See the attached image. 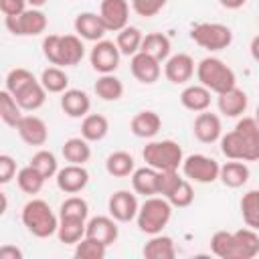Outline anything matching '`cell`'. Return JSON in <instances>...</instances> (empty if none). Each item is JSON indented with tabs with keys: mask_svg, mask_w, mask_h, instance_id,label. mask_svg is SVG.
Masks as SVG:
<instances>
[{
	"mask_svg": "<svg viewBox=\"0 0 259 259\" xmlns=\"http://www.w3.org/2000/svg\"><path fill=\"white\" fill-rule=\"evenodd\" d=\"M192 132H194V138L198 142H202V144H214L223 136L221 117L217 113H210V111H200L196 115V119H194Z\"/></svg>",
	"mask_w": 259,
	"mask_h": 259,
	"instance_id": "obj_17",
	"label": "cell"
},
{
	"mask_svg": "<svg viewBox=\"0 0 259 259\" xmlns=\"http://www.w3.org/2000/svg\"><path fill=\"white\" fill-rule=\"evenodd\" d=\"M170 49H172V45H170V38L166 34H162V32H150V34L144 36L140 51L152 55L154 59H158L162 63V61H166L170 57Z\"/></svg>",
	"mask_w": 259,
	"mask_h": 259,
	"instance_id": "obj_32",
	"label": "cell"
},
{
	"mask_svg": "<svg viewBox=\"0 0 259 259\" xmlns=\"http://www.w3.org/2000/svg\"><path fill=\"white\" fill-rule=\"evenodd\" d=\"M99 16H101L107 30L119 32L121 28L127 26L130 4H127V0H101Z\"/></svg>",
	"mask_w": 259,
	"mask_h": 259,
	"instance_id": "obj_12",
	"label": "cell"
},
{
	"mask_svg": "<svg viewBox=\"0 0 259 259\" xmlns=\"http://www.w3.org/2000/svg\"><path fill=\"white\" fill-rule=\"evenodd\" d=\"M40 83L49 93H63V91H67L69 77L61 67L53 65V67H47L40 73Z\"/></svg>",
	"mask_w": 259,
	"mask_h": 259,
	"instance_id": "obj_39",
	"label": "cell"
},
{
	"mask_svg": "<svg viewBox=\"0 0 259 259\" xmlns=\"http://www.w3.org/2000/svg\"><path fill=\"white\" fill-rule=\"evenodd\" d=\"M26 2H28L32 8H40V6H45L49 0H26Z\"/></svg>",
	"mask_w": 259,
	"mask_h": 259,
	"instance_id": "obj_53",
	"label": "cell"
},
{
	"mask_svg": "<svg viewBox=\"0 0 259 259\" xmlns=\"http://www.w3.org/2000/svg\"><path fill=\"white\" fill-rule=\"evenodd\" d=\"M166 198H168L170 204L176 206V208H186V206H190L192 200H194V190H192L190 180H188V178H182V180L178 182V186H176Z\"/></svg>",
	"mask_w": 259,
	"mask_h": 259,
	"instance_id": "obj_45",
	"label": "cell"
},
{
	"mask_svg": "<svg viewBox=\"0 0 259 259\" xmlns=\"http://www.w3.org/2000/svg\"><path fill=\"white\" fill-rule=\"evenodd\" d=\"M162 127V119L156 111L152 109H144V111H138L134 117H132V123H130V130L136 138H154Z\"/></svg>",
	"mask_w": 259,
	"mask_h": 259,
	"instance_id": "obj_21",
	"label": "cell"
},
{
	"mask_svg": "<svg viewBox=\"0 0 259 259\" xmlns=\"http://www.w3.org/2000/svg\"><path fill=\"white\" fill-rule=\"evenodd\" d=\"M107 253V245H103L97 239L91 237H83L77 245H75V257L77 259H103Z\"/></svg>",
	"mask_w": 259,
	"mask_h": 259,
	"instance_id": "obj_42",
	"label": "cell"
},
{
	"mask_svg": "<svg viewBox=\"0 0 259 259\" xmlns=\"http://www.w3.org/2000/svg\"><path fill=\"white\" fill-rule=\"evenodd\" d=\"M105 170L109 176L113 178H125V176H132L134 170H136V162H134V156L130 152H123V150H117V152H111L105 160Z\"/></svg>",
	"mask_w": 259,
	"mask_h": 259,
	"instance_id": "obj_27",
	"label": "cell"
},
{
	"mask_svg": "<svg viewBox=\"0 0 259 259\" xmlns=\"http://www.w3.org/2000/svg\"><path fill=\"white\" fill-rule=\"evenodd\" d=\"M95 95L103 101H117L121 95H123V83L121 79H117L113 73H107V75H101L97 81H95Z\"/></svg>",
	"mask_w": 259,
	"mask_h": 259,
	"instance_id": "obj_34",
	"label": "cell"
},
{
	"mask_svg": "<svg viewBox=\"0 0 259 259\" xmlns=\"http://www.w3.org/2000/svg\"><path fill=\"white\" fill-rule=\"evenodd\" d=\"M190 38L206 51H223L233 42V30L221 22H200L190 30Z\"/></svg>",
	"mask_w": 259,
	"mask_h": 259,
	"instance_id": "obj_7",
	"label": "cell"
},
{
	"mask_svg": "<svg viewBox=\"0 0 259 259\" xmlns=\"http://www.w3.org/2000/svg\"><path fill=\"white\" fill-rule=\"evenodd\" d=\"M237 241V259H253L259 255V235L255 229H239L235 231Z\"/></svg>",
	"mask_w": 259,
	"mask_h": 259,
	"instance_id": "obj_30",
	"label": "cell"
},
{
	"mask_svg": "<svg viewBox=\"0 0 259 259\" xmlns=\"http://www.w3.org/2000/svg\"><path fill=\"white\" fill-rule=\"evenodd\" d=\"M142 40H144V34L140 28L136 26H125L117 32V38H115V45L119 49L121 55L125 57H134L136 53H140L142 49Z\"/></svg>",
	"mask_w": 259,
	"mask_h": 259,
	"instance_id": "obj_33",
	"label": "cell"
},
{
	"mask_svg": "<svg viewBox=\"0 0 259 259\" xmlns=\"http://www.w3.org/2000/svg\"><path fill=\"white\" fill-rule=\"evenodd\" d=\"M42 55L51 65L75 67L85 57V47L79 34H49L42 38Z\"/></svg>",
	"mask_w": 259,
	"mask_h": 259,
	"instance_id": "obj_2",
	"label": "cell"
},
{
	"mask_svg": "<svg viewBox=\"0 0 259 259\" xmlns=\"http://www.w3.org/2000/svg\"><path fill=\"white\" fill-rule=\"evenodd\" d=\"M210 89H206L204 85H188V87H184L182 89V93H180V103L186 107V109H190V111H196V113H200V111H206L208 107H210Z\"/></svg>",
	"mask_w": 259,
	"mask_h": 259,
	"instance_id": "obj_23",
	"label": "cell"
},
{
	"mask_svg": "<svg viewBox=\"0 0 259 259\" xmlns=\"http://www.w3.org/2000/svg\"><path fill=\"white\" fill-rule=\"evenodd\" d=\"M34 81V75L28 71V69H24V67H14V69H10L8 71V75H6V79H4V89L6 91H10L12 95H16L20 89H24L28 83H32Z\"/></svg>",
	"mask_w": 259,
	"mask_h": 259,
	"instance_id": "obj_44",
	"label": "cell"
},
{
	"mask_svg": "<svg viewBox=\"0 0 259 259\" xmlns=\"http://www.w3.org/2000/svg\"><path fill=\"white\" fill-rule=\"evenodd\" d=\"M180 174L178 170H158V194L168 196L180 182Z\"/></svg>",
	"mask_w": 259,
	"mask_h": 259,
	"instance_id": "obj_47",
	"label": "cell"
},
{
	"mask_svg": "<svg viewBox=\"0 0 259 259\" xmlns=\"http://www.w3.org/2000/svg\"><path fill=\"white\" fill-rule=\"evenodd\" d=\"M247 93L239 87H233L225 93H219V99H217V105H219V111L227 117H239L245 113L247 109Z\"/></svg>",
	"mask_w": 259,
	"mask_h": 259,
	"instance_id": "obj_20",
	"label": "cell"
},
{
	"mask_svg": "<svg viewBox=\"0 0 259 259\" xmlns=\"http://www.w3.org/2000/svg\"><path fill=\"white\" fill-rule=\"evenodd\" d=\"M16 132L28 146H45L49 140V127L38 115H22L16 125Z\"/></svg>",
	"mask_w": 259,
	"mask_h": 259,
	"instance_id": "obj_16",
	"label": "cell"
},
{
	"mask_svg": "<svg viewBox=\"0 0 259 259\" xmlns=\"http://www.w3.org/2000/svg\"><path fill=\"white\" fill-rule=\"evenodd\" d=\"M26 0H0V10L4 16H18L26 10Z\"/></svg>",
	"mask_w": 259,
	"mask_h": 259,
	"instance_id": "obj_49",
	"label": "cell"
},
{
	"mask_svg": "<svg viewBox=\"0 0 259 259\" xmlns=\"http://www.w3.org/2000/svg\"><path fill=\"white\" fill-rule=\"evenodd\" d=\"M0 259H22V251L14 245H2L0 247Z\"/></svg>",
	"mask_w": 259,
	"mask_h": 259,
	"instance_id": "obj_50",
	"label": "cell"
},
{
	"mask_svg": "<svg viewBox=\"0 0 259 259\" xmlns=\"http://www.w3.org/2000/svg\"><path fill=\"white\" fill-rule=\"evenodd\" d=\"M30 166H34L47 180L53 178V176H57V172H59V162H57L55 154L49 152V150H38L30 158Z\"/></svg>",
	"mask_w": 259,
	"mask_h": 259,
	"instance_id": "obj_43",
	"label": "cell"
},
{
	"mask_svg": "<svg viewBox=\"0 0 259 259\" xmlns=\"http://www.w3.org/2000/svg\"><path fill=\"white\" fill-rule=\"evenodd\" d=\"M61 107L69 117H85L91 109V99L81 89H67L61 95Z\"/></svg>",
	"mask_w": 259,
	"mask_h": 259,
	"instance_id": "obj_22",
	"label": "cell"
},
{
	"mask_svg": "<svg viewBox=\"0 0 259 259\" xmlns=\"http://www.w3.org/2000/svg\"><path fill=\"white\" fill-rule=\"evenodd\" d=\"M63 158L69 162V164H85L89 162L91 158V146L89 142L81 136V138H69L65 144H63Z\"/></svg>",
	"mask_w": 259,
	"mask_h": 259,
	"instance_id": "obj_31",
	"label": "cell"
},
{
	"mask_svg": "<svg viewBox=\"0 0 259 259\" xmlns=\"http://www.w3.org/2000/svg\"><path fill=\"white\" fill-rule=\"evenodd\" d=\"M89 217V204L81 196H69L61 202L59 208V219H77V221H87Z\"/></svg>",
	"mask_w": 259,
	"mask_h": 259,
	"instance_id": "obj_41",
	"label": "cell"
},
{
	"mask_svg": "<svg viewBox=\"0 0 259 259\" xmlns=\"http://www.w3.org/2000/svg\"><path fill=\"white\" fill-rule=\"evenodd\" d=\"M219 2H221V6L227 8V10H239V8L245 6L247 0H219Z\"/></svg>",
	"mask_w": 259,
	"mask_h": 259,
	"instance_id": "obj_51",
	"label": "cell"
},
{
	"mask_svg": "<svg viewBox=\"0 0 259 259\" xmlns=\"http://www.w3.org/2000/svg\"><path fill=\"white\" fill-rule=\"evenodd\" d=\"M241 214L247 227L259 231V190H249L241 198Z\"/></svg>",
	"mask_w": 259,
	"mask_h": 259,
	"instance_id": "obj_40",
	"label": "cell"
},
{
	"mask_svg": "<svg viewBox=\"0 0 259 259\" xmlns=\"http://www.w3.org/2000/svg\"><path fill=\"white\" fill-rule=\"evenodd\" d=\"M249 166L243 162V160H231L227 164L221 166V172H219V180L229 186V188H241L243 184H247L249 180Z\"/></svg>",
	"mask_w": 259,
	"mask_h": 259,
	"instance_id": "obj_25",
	"label": "cell"
},
{
	"mask_svg": "<svg viewBox=\"0 0 259 259\" xmlns=\"http://www.w3.org/2000/svg\"><path fill=\"white\" fill-rule=\"evenodd\" d=\"M22 225L26 227L28 233H32L38 239H47L51 235L57 233L61 219H57V214L53 212V208L49 206V202L40 200V198H32L22 206Z\"/></svg>",
	"mask_w": 259,
	"mask_h": 259,
	"instance_id": "obj_3",
	"label": "cell"
},
{
	"mask_svg": "<svg viewBox=\"0 0 259 259\" xmlns=\"http://www.w3.org/2000/svg\"><path fill=\"white\" fill-rule=\"evenodd\" d=\"M172 219V204L166 196H148L138 210V229L146 235H158Z\"/></svg>",
	"mask_w": 259,
	"mask_h": 259,
	"instance_id": "obj_5",
	"label": "cell"
},
{
	"mask_svg": "<svg viewBox=\"0 0 259 259\" xmlns=\"http://www.w3.org/2000/svg\"><path fill=\"white\" fill-rule=\"evenodd\" d=\"M132 186L138 194H144L146 198L158 194V170L148 164L144 168H136L132 174Z\"/></svg>",
	"mask_w": 259,
	"mask_h": 259,
	"instance_id": "obj_26",
	"label": "cell"
},
{
	"mask_svg": "<svg viewBox=\"0 0 259 259\" xmlns=\"http://www.w3.org/2000/svg\"><path fill=\"white\" fill-rule=\"evenodd\" d=\"M107 210L109 214L117 221V223H130L138 217V210H140V204H138V198L134 192L130 190H117L109 196V202H107Z\"/></svg>",
	"mask_w": 259,
	"mask_h": 259,
	"instance_id": "obj_11",
	"label": "cell"
},
{
	"mask_svg": "<svg viewBox=\"0 0 259 259\" xmlns=\"http://www.w3.org/2000/svg\"><path fill=\"white\" fill-rule=\"evenodd\" d=\"M4 24L16 36H36L47 28V14L40 8H26L18 16H4Z\"/></svg>",
	"mask_w": 259,
	"mask_h": 259,
	"instance_id": "obj_9",
	"label": "cell"
},
{
	"mask_svg": "<svg viewBox=\"0 0 259 259\" xmlns=\"http://www.w3.org/2000/svg\"><path fill=\"white\" fill-rule=\"evenodd\" d=\"M255 119H257V123H259V105H257V111H255Z\"/></svg>",
	"mask_w": 259,
	"mask_h": 259,
	"instance_id": "obj_54",
	"label": "cell"
},
{
	"mask_svg": "<svg viewBox=\"0 0 259 259\" xmlns=\"http://www.w3.org/2000/svg\"><path fill=\"white\" fill-rule=\"evenodd\" d=\"M119 49L113 40H97L89 53V61H91V67L101 73V75H107V73H113L117 67H119Z\"/></svg>",
	"mask_w": 259,
	"mask_h": 259,
	"instance_id": "obj_10",
	"label": "cell"
},
{
	"mask_svg": "<svg viewBox=\"0 0 259 259\" xmlns=\"http://www.w3.org/2000/svg\"><path fill=\"white\" fill-rule=\"evenodd\" d=\"M117 235H119V229H117V221L109 214V217H93L87 221V231H85V237H91V239H97L101 241L103 245H113L117 241Z\"/></svg>",
	"mask_w": 259,
	"mask_h": 259,
	"instance_id": "obj_18",
	"label": "cell"
},
{
	"mask_svg": "<svg viewBox=\"0 0 259 259\" xmlns=\"http://www.w3.org/2000/svg\"><path fill=\"white\" fill-rule=\"evenodd\" d=\"M87 231V223L85 221H77V219H61L59 229H57V237L61 243L65 245H77Z\"/></svg>",
	"mask_w": 259,
	"mask_h": 259,
	"instance_id": "obj_35",
	"label": "cell"
},
{
	"mask_svg": "<svg viewBox=\"0 0 259 259\" xmlns=\"http://www.w3.org/2000/svg\"><path fill=\"white\" fill-rule=\"evenodd\" d=\"M182 172L188 180L198 182V184H210L219 180L221 164L204 154H190L188 158L182 160Z\"/></svg>",
	"mask_w": 259,
	"mask_h": 259,
	"instance_id": "obj_8",
	"label": "cell"
},
{
	"mask_svg": "<svg viewBox=\"0 0 259 259\" xmlns=\"http://www.w3.org/2000/svg\"><path fill=\"white\" fill-rule=\"evenodd\" d=\"M73 26H75V32H77L81 38L93 40V42L101 40L103 34L107 32V28H105L101 16L95 14V12H81V14H77Z\"/></svg>",
	"mask_w": 259,
	"mask_h": 259,
	"instance_id": "obj_19",
	"label": "cell"
},
{
	"mask_svg": "<svg viewBox=\"0 0 259 259\" xmlns=\"http://www.w3.org/2000/svg\"><path fill=\"white\" fill-rule=\"evenodd\" d=\"M47 93H49V91L42 87V83L34 79V81L28 83L24 89H20L14 97H16V101H18V105L22 107V111H36L38 107L45 105Z\"/></svg>",
	"mask_w": 259,
	"mask_h": 259,
	"instance_id": "obj_24",
	"label": "cell"
},
{
	"mask_svg": "<svg viewBox=\"0 0 259 259\" xmlns=\"http://www.w3.org/2000/svg\"><path fill=\"white\" fill-rule=\"evenodd\" d=\"M144 257L146 259H174L176 247L174 241L166 235H152V239L144 245Z\"/></svg>",
	"mask_w": 259,
	"mask_h": 259,
	"instance_id": "obj_28",
	"label": "cell"
},
{
	"mask_svg": "<svg viewBox=\"0 0 259 259\" xmlns=\"http://www.w3.org/2000/svg\"><path fill=\"white\" fill-rule=\"evenodd\" d=\"M0 117L10 127H16L18 121L22 119V107L18 105L16 97L6 89L0 91Z\"/></svg>",
	"mask_w": 259,
	"mask_h": 259,
	"instance_id": "obj_38",
	"label": "cell"
},
{
	"mask_svg": "<svg viewBox=\"0 0 259 259\" xmlns=\"http://www.w3.org/2000/svg\"><path fill=\"white\" fill-rule=\"evenodd\" d=\"M210 251L221 259H237V241L235 233L217 231L210 237Z\"/></svg>",
	"mask_w": 259,
	"mask_h": 259,
	"instance_id": "obj_36",
	"label": "cell"
},
{
	"mask_svg": "<svg viewBox=\"0 0 259 259\" xmlns=\"http://www.w3.org/2000/svg\"><path fill=\"white\" fill-rule=\"evenodd\" d=\"M45 176L34 168V166H24V168H20L18 170V174H16V182H18V188L22 190V192H26V194H38L40 190H42V186H45Z\"/></svg>",
	"mask_w": 259,
	"mask_h": 259,
	"instance_id": "obj_37",
	"label": "cell"
},
{
	"mask_svg": "<svg viewBox=\"0 0 259 259\" xmlns=\"http://www.w3.org/2000/svg\"><path fill=\"white\" fill-rule=\"evenodd\" d=\"M166 2L168 0H132V8H134V12L138 16L152 18L166 6Z\"/></svg>",
	"mask_w": 259,
	"mask_h": 259,
	"instance_id": "obj_46",
	"label": "cell"
},
{
	"mask_svg": "<svg viewBox=\"0 0 259 259\" xmlns=\"http://www.w3.org/2000/svg\"><path fill=\"white\" fill-rule=\"evenodd\" d=\"M142 158L148 166L156 170H178L182 166L184 154L178 142L160 140V142H148L142 150Z\"/></svg>",
	"mask_w": 259,
	"mask_h": 259,
	"instance_id": "obj_6",
	"label": "cell"
},
{
	"mask_svg": "<svg viewBox=\"0 0 259 259\" xmlns=\"http://www.w3.org/2000/svg\"><path fill=\"white\" fill-rule=\"evenodd\" d=\"M16 176V162L12 156L2 154L0 156V184H8Z\"/></svg>",
	"mask_w": 259,
	"mask_h": 259,
	"instance_id": "obj_48",
	"label": "cell"
},
{
	"mask_svg": "<svg viewBox=\"0 0 259 259\" xmlns=\"http://www.w3.org/2000/svg\"><path fill=\"white\" fill-rule=\"evenodd\" d=\"M109 132V121L101 113H87L81 121V136L87 142H99L107 136Z\"/></svg>",
	"mask_w": 259,
	"mask_h": 259,
	"instance_id": "obj_29",
	"label": "cell"
},
{
	"mask_svg": "<svg viewBox=\"0 0 259 259\" xmlns=\"http://www.w3.org/2000/svg\"><path fill=\"white\" fill-rule=\"evenodd\" d=\"M196 77H198L200 85H204L206 89H210L217 95L237 87L235 71L225 61H221L217 57H204L196 65Z\"/></svg>",
	"mask_w": 259,
	"mask_h": 259,
	"instance_id": "obj_4",
	"label": "cell"
},
{
	"mask_svg": "<svg viewBox=\"0 0 259 259\" xmlns=\"http://www.w3.org/2000/svg\"><path fill=\"white\" fill-rule=\"evenodd\" d=\"M130 69H132V75L144 83V85H152L160 79V73H162V67H160V61L154 59L152 55L140 51L132 57L130 61Z\"/></svg>",
	"mask_w": 259,
	"mask_h": 259,
	"instance_id": "obj_14",
	"label": "cell"
},
{
	"mask_svg": "<svg viewBox=\"0 0 259 259\" xmlns=\"http://www.w3.org/2000/svg\"><path fill=\"white\" fill-rule=\"evenodd\" d=\"M164 75L174 85H182V83L190 81L194 75V59L186 53L170 55L164 65Z\"/></svg>",
	"mask_w": 259,
	"mask_h": 259,
	"instance_id": "obj_15",
	"label": "cell"
},
{
	"mask_svg": "<svg viewBox=\"0 0 259 259\" xmlns=\"http://www.w3.org/2000/svg\"><path fill=\"white\" fill-rule=\"evenodd\" d=\"M249 49H251V57H253V59L259 63V34H257V36L251 40V47H249Z\"/></svg>",
	"mask_w": 259,
	"mask_h": 259,
	"instance_id": "obj_52",
	"label": "cell"
},
{
	"mask_svg": "<svg viewBox=\"0 0 259 259\" xmlns=\"http://www.w3.org/2000/svg\"><path fill=\"white\" fill-rule=\"evenodd\" d=\"M221 152L229 160H259V123L255 117H243L235 130L221 136Z\"/></svg>",
	"mask_w": 259,
	"mask_h": 259,
	"instance_id": "obj_1",
	"label": "cell"
},
{
	"mask_svg": "<svg viewBox=\"0 0 259 259\" xmlns=\"http://www.w3.org/2000/svg\"><path fill=\"white\" fill-rule=\"evenodd\" d=\"M55 180H57L59 190H63L65 194H77L87 186L89 172L81 164H67L65 168L57 172Z\"/></svg>",
	"mask_w": 259,
	"mask_h": 259,
	"instance_id": "obj_13",
	"label": "cell"
}]
</instances>
